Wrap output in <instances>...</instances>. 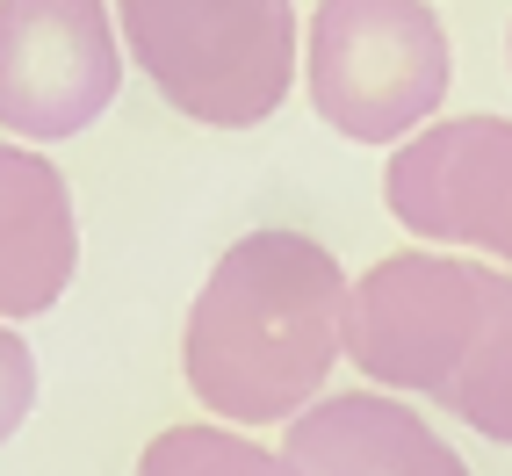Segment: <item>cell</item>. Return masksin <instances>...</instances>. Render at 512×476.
<instances>
[{
    "instance_id": "6da1fadb",
    "label": "cell",
    "mask_w": 512,
    "mask_h": 476,
    "mask_svg": "<svg viewBox=\"0 0 512 476\" xmlns=\"http://www.w3.org/2000/svg\"><path fill=\"white\" fill-rule=\"evenodd\" d=\"M347 296L354 282L303 231H246L224 246L181 339L195 404L224 426L303 419L347 354Z\"/></svg>"
},
{
    "instance_id": "7a4b0ae2",
    "label": "cell",
    "mask_w": 512,
    "mask_h": 476,
    "mask_svg": "<svg viewBox=\"0 0 512 476\" xmlns=\"http://www.w3.org/2000/svg\"><path fill=\"white\" fill-rule=\"evenodd\" d=\"M116 29L152 94L188 123L253 130L296 87L289 0H116Z\"/></svg>"
},
{
    "instance_id": "3957f363",
    "label": "cell",
    "mask_w": 512,
    "mask_h": 476,
    "mask_svg": "<svg viewBox=\"0 0 512 476\" xmlns=\"http://www.w3.org/2000/svg\"><path fill=\"white\" fill-rule=\"evenodd\" d=\"M311 109L354 145L419 138L448 101L455 51L426 0H318L311 15Z\"/></svg>"
},
{
    "instance_id": "277c9868",
    "label": "cell",
    "mask_w": 512,
    "mask_h": 476,
    "mask_svg": "<svg viewBox=\"0 0 512 476\" xmlns=\"http://www.w3.org/2000/svg\"><path fill=\"white\" fill-rule=\"evenodd\" d=\"M498 267L455 253H397L368 267L347 296V361L383 390L440 397L469 354Z\"/></svg>"
},
{
    "instance_id": "5b68a950",
    "label": "cell",
    "mask_w": 512,
    "mask_h": 476,
    "mask_svg": "<svg viewBox=\"0 0 512 476\" xmlns=\"http://www.w3.org/2000/svg\"><path fill=\"white\" fill-rule=\"evenodd\" d=\"M123 94V44L101 0H0V130L80 138Z\"/></svg>"
},
{
    "instance_id": "8992f818",
    "label": "cell",
    "mask_w": 512,
    "mask_h": 476,
    "mask_svg": "<svg viewBox=\"0 0 512 476\" xmlns=\"http://www.w3.org/2000/svg\"><path fill=\"white\" fill-rule=\"evenodd\" d=\"M383 202L412 238L512 267V116H455L404 138Z\"/></svg>"
},
{
    "instance_id": "52a82bcc",
    "label": "cell",
    "mask_w": 512,
    "mask_h": 476,
    "mask_svg": "<svg viewBox=\"0 0 512 476\" xmlns=\"http://www.w3.org/2000/svg\"><path fill=\"white\" fill-rule=\"evenodd\" d=\"M80 224L73 188L37 145H0V325L44 318L73 289Z\"/></svg>"
},
{
    "instance_id": "ba28073f",
    "label": "cell",
    "mask_w": 512,
    "mask_h": 476,
    "mask_svg": "<svg viewBox=\"0 0 512 476\" xmlns=\"http://www.w3.org/2000/svg\"><path fill=\"white\" fill-rule=\"evenodd\" d=\"M282 455L296 462V476H469L448 440L383 390L318 397L303 419H289Z\"/></svg>"
},
{
    "instance_id": "9c48e42d",
    "label": "cell",
    "mask_w": 512,
    "mask_h": 476,
    "mask_svg": "<svg viewBox=\"0 0 512 476\" xmlns=\"http://www.w3.org/2000/svg\"><path fill=\"white\" fill-rule=\"evenodd\" d=\"M433 404L455 426L512 448V267L491 275L484 318H476V332H469V354H462V368L448 376V390H440Z\"/></svg>"
},
{
    "instance_id": "30bf717a",
    "label": "cell",
    "mask_w": 512,
    "mask_h": 476,
    "mask_svg": "<svg viewBox=\"0 0 512 476\" xmlns=\"http://www.w3.org/2000/svg\"><path fill=\"white\" fill-rule=\"evenodd\" d=\"M138 476H296V462L224 426H166L138 455Z\"/></svg>"
},
{
    "instance_id": "8fae6325",
    "label": "cell",
    "mask_w": 512,
    "mask_h": 476,
    "mask_svg": "<svg viewBox=\"0 0 512 476\" xmlns=\"http://www.w3.org/2000/svg\"><path fill=\"white\" fill-rule=\"evenodd\" d=\"M29 404H37V354L15 325H0V440H15Z\"/></svg>"
}]
</instances>
